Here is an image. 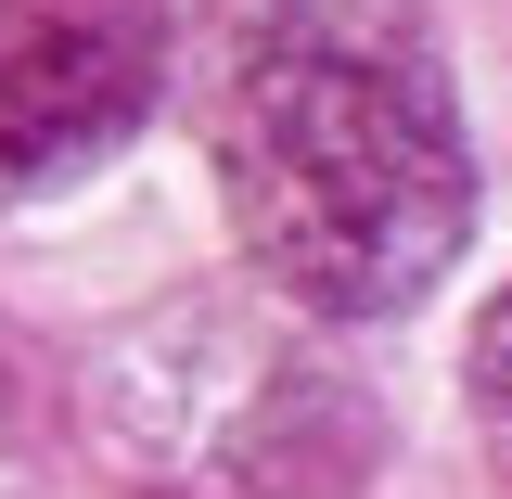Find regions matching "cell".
Listing matches in <instances>:
<instances>
[{
	"label": "cell",
	"instance_id": "cell-3",
	"mask_svg": "<svg viewBox=\"0 0 512 499\" xmlns=\"http://www.w3.org/2000/svg\"><path fill=\"white\" fill-rule=\"evenodd\" d=\"M474 436H487V461L512 474V295L474 320Z\"/></svg>",
	"mask_w": 512,
	"mask_h": 499
},
{
	"label": "cell",
	"instance_id": "cell-2",
	"mask_svg": "<svg viewBox=\"0 0 512 499\" xmlns=\"http://www.w3.org/2000/svg\"><path fill=\"white\" fill-rule=\"evenodd\" d=\"M167 13L154 0H0V205L77 180L154 116Z\"/></svg>",
	"mask_w": 512,
	"mask_h": 499
},
{
	"label": "cell",
	"instance_id": "cell-1",
	"mask_svg": "<svg viewBox=\"0 0 512 499\" xmlns=\"http://www.w3.org/2000/svg\"><path fill=\"white\" fill-rule=\"evenodd\" d=\"M218 192L295 308H410L474 218V154L423 0H231Z\"/></svg>",
	"mask_w": 512,
	"mask_h": 499
}]
</instances>
